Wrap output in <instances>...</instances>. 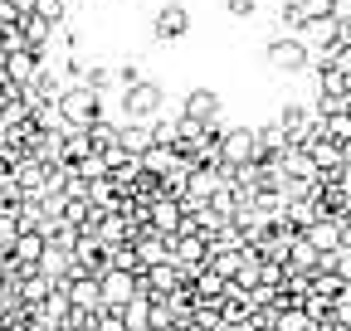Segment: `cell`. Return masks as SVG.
Returning <instances> with one entry per match:
<instances>
[{
  "instance_id": "6da1fadb",
  "label": "cell",
  "mask_w": 351,
  "mask_h": 331,
  "mask_svg": "<svg viewBox=\"0 0 351 331\" xmlns=\"http://www.w3.org/2000/svg\"><path fill=\"white\" fill-rule=\"evenodd\" d=\"M132 297H142V273H127V268H108L103 273V307L122 312Z\"/></svg>"
},
{
  "instance_id": "7a4b0ae2",
  "label": "cell",
  "mask_w": 351,
  "mask_h": 331,
  "mask_svg": "<svg viewBox=\"0 0 351 331\" xmlns=\"http://www.w3.org/2000/svg\"><path fill=\"white\" fill-rule=\"evenodd\" d=\"M181 282H186V273L176 268V263H152V268H142V293H147L152 302H166Z\"/></svg>"
},
{
  "instance_id": "3957f363",
  "label": "cell",
  "mask_w": 351,
  "mask_h": 331,
  "mask_svg": "<svg viewBox=\"0 0 351 331\" xmlns=\"http://www.w3.org/2000/svg\"><path fill=\"white\" fill-rule=\"evenodd\" d=\"M122 321H127V331H152V297H147V293L132 297V302L122 307Z\"/></svg>"
},
{
  "instance_id": "277c9868",
  "label": "cell",
  "mask_w": 351,
  "mask_h": 331,
  "mask_svg": "<svg viewBox=\"0 0 351 331\" xmlns=\"http://www.w3.org/2000/svg\"><path fill=\"white\" fill-rule=\"evenodd\" d=\"M195 293H200L205 302H219V297H225V293H230V278H219L215 268H205V273L195 278Z\"/></svg>"
},
{
  "instance_id": "5b68a950",
  "label": "cell",
  "mask_w": 351,
  "mask_h": 331,
  "mask_svg": "<svg viewBox=\"0 0 351 331\" xmlns=\"http://www.w3.org/2000/svg\"><path fill=\"white\" fill-rule=\"evenodd\" d=\"M269 54H274V64H278V68H302V59H307L298 44H274Z\"/></svg>"
},
{
  "instance_id": "8992f818",
  "label": "cell",
  "mask_w": 351,
  "mask_h": 331,
  "mask_svg": "<svg viewBox=\"0 0 351 331\" xmlns=\"http://www.w3.org/2000/svg\"><path fill=\"white\" fill-rule=\"evenodd\" d=\"M156 34H166V39H171V34H186V10H176V5H171V10H161Z\"/></svg>"
},
{
  "instance_id": "52a82bcc",
  "label": "cell",
  "mask_w": 351,
  "mask_h": 331,
  "mask_svg": "<svg viewBox=\"0 0 351 331\" xmlns=\"http://www.w3.org/2000/svg\"><path fill=\"white\" fill-rule=\"evenodd\" d=\"M127 107L137 112V117H147V112H156V88H132V98H127Z\"/></svg>"
},
{
  "instance_id": "ba28073f",
  "label": "cell",
  "mask_w": 351,
  "mask_h": 331,
  "mask_svg": "<svg viewBox=\"0 0 351 331\" xmlns=\"http://www.w3.org/2000/svg\"><path fill=\"white\" fill-rule=\"evenodd\" d=\"M34 73H39V64H34L29 54H15V59H10V78H15V83H29Z\"/></svg>"
},
{
  "instance_id": "9c48e42d",
  "label": "cell",
  "mask_w": 351,
  "mask_h": 331,
  "mask_svg": "<svg viewBox=\"0 0 351 331\" xmlns=\"http://www.w3.org/2000/svg\"><path fill=\"white\" fill-rule=\"evenodd\" d=\"M64 107H69V117H78V122H88V117H93V98H88V93H78V98H69Z\"/></svg>"
},
{
  "instance_id": "30bf717a",
  "label": "cell",
  "mask_w": 351,
  "mask_h": 331,
  "mask_svg": "<svg viewBox=\"0 0 351 331\" xmlns=\"http://www.w3.org/2000/svg\"><path fill=\"white\" fill-rule=\"evenodd\" d=\"M186 107H191V117H215V93H195Z\"/></svg>"
},
{
  "instance_id": "8fae6325",
  "label": "cell",
  "mask_w": 351,
  "mask_h": 331,
  "mask_svg": "<svg viewBox=\"0 0 351 331\" xmlns=\"http://www.w3.org/2000/svg\"><path fill=\"white\" fill-rule=\"evenodd\" d=\"M161 331H186V321H171V326H161Z\"/></svg>"
}]
</instances>
